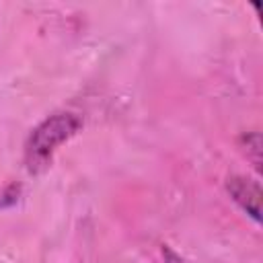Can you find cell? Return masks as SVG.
<instances>
[{
    "instance_id": "1",
    "label": "cell",
    "mask_w": 263,
    "mask_h": 263,
    "mask_svg": "<svg viewBox=\"0 0 263 263\" xmlns=\"http://www.w3.org/2000/svg\"><path fill=\"white\" fill-rule=\"evenodd\" d=\"M82 129V117L72 111H58L45 117L27 138L25 164L33 175L49 168L55 150Z\"/></svg>"
},
{
    "instance_id": "2",
    "label": "cell",
    "mask_w": 263,
    "mask_h": 263,
    "mask_svg": "<svg viewBox=\"0 0 263 263\" xmlns=\"http://www.w3.org/2000/svg\"><path fill=\"white\" fill-rule=\"evenodd\" d=\"M226 189H228L230 197L242 208V212H247L255 222H261V185H259V181L242 177V175H234V177H228Z\"/></svg>"
}]
</instances>
